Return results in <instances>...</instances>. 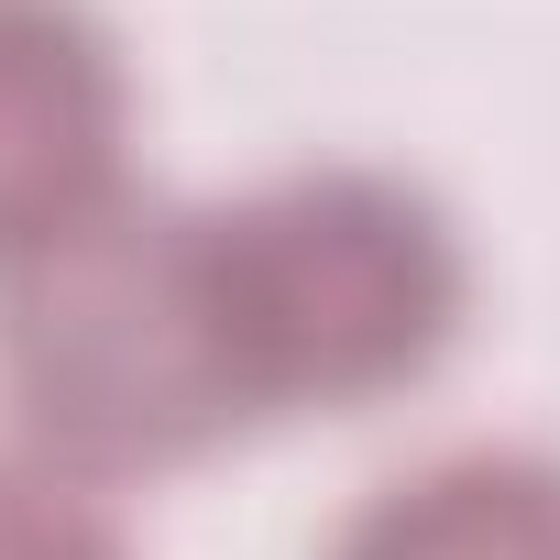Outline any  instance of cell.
Returning a JSON list of instances; mask_svg holds the SVG:
<instances>
[{
  "mask_svg": "<svg viewBox=\"0 0 560 560\" xmlns=\"http://www.w3.org/2000/svg\"><path fill=\"white\" fill-rule=\"evenodd\" d=\"M472 319L451 209L374 165L242 198H121L0 287V374L56 472L132 483L275 418L418 385Z\"/></svg>",
  "mask_w": 560,
  "mask_h": 560,
  "instance_id": "obj_1",
  "label": "cell"
},
{
  "mask_svg": "<svg viewBox=\"0 0 560 560\" xmlns=\"http://www.w3.org/2000/svg\"><path fill=\"white\" fill-rule=\"evenodd\" d=\"M132 78L89 0H0V287L121 209Z\"/></svg>",
  "mask_w": 560,
  "mask_h": 560,
  "instance_id": "obj_2",
  "label": "cell"
},
{
  "mask_svg": "<svg viewBox=\"0 0 560 560\" xmlns=\"http://www.w3.org/2000/svg\"><path fill=\"white\" fill-rule=\"evenodd\" d=\"M330 560H560V462L538 451H451L385 483Z\"/></svg>",
  "mask_w": 560,
  "mask_h": 560,
  "instance_id": "obj_3",
  "label": "cell"
},
{
  "mask_svg": "<svg viewBox=\"0 0 560 560\" xmlns=\"http://www.w3.org/2000/svg\"><path fill=\"white\" fill-rule=\"evenodd\" d=\"M0 560H132L121 527L56 462H0Z\"/></svg>",
  "mask_w": 560,
  "mask_h": 560,
  "instance_id": "obj_4",
  "label": "cell"
}]
</instances>
